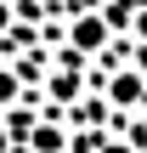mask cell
Wrapping results in <instances>:
<instances>
[{"mask_svg":"<svg viewBox=\"0 0 147 153\" xmlns=\"http://www.w3.org/2000/svg\"><path fill=\"white\" fill-rule=\"evenodd\" d=\"M102 40H108V23H102V17H79V23H74V45H79V51H96Z\"/></svg>","mask_w":147,"mask_h":153,"instance_id":"obj_1","label":"cell"},{"mask_svg":"<svg viewBox=\"0 0 147 153\" xmlns=\"http://www.w3.org/2000/svg\"><path fill=\"white\" fill-rule=\"evenodd\" d=\"M108 97H113V102H142V74H113Z\"/></svg>","mask_w":147,"mask_h":153,"instance_id":"obj_2","label":"cell"},{"mask_svg":"<svg viewBox=\"0 0 147 153\" xmlns=\"http://www.w3.org/2000/svg\"><path fill=\"white\" fill-rule=\"evenodd\" d=\"M34 148H40V153H57V148H62V136H57L51 125H40V131H34Z\"/></svg>","mask_w":147,"mask_h":153,"instance_id":"obj_3","label":"cell"},{"mask_svg":"<svg viewBox=\"0 0 147 153\" xmlns=\"http://www.w3.org/2000/svg\"><path fill=\"white\" fill-rule=\"evenodd\" d=\"M11 97H17V74H11V68H0V102H11Z\"/></svg>","mask_w":147,"mask_h":153,"instance_id":"obj_4","label":"cell"},{"mask_svg":"<svg viewBox=\"0 0 147 153\" xmlns=\"http://www.w3.org/2000/svg\"><path fill=\"white\" fill-rule=\"evenodd\" d=\"M0 28H6V0H0Z\"/></svg>","mask_w":147,"mask_h":153,"instance_id":"obj_5","label":"cell"},{"mask_svg":"<svg viewBox=\"0 0 147 153\" xmlns=\"http://www.w3.org/2000/svg\"><path fill=\"white\" fill-rule=\"evenodd\" d=\"M0 153H6V131H0Z\"/></svg>","mask_w":147,"mask_h":153,"instance_id":"obj_6","label":"cell"},{"mask_svg":"<svg viewBox=\"0 0 147 153\" xmlns=\"http://www.w3.org/2000/svg\"><path fill=\"white\" fill-rule=\"evenodd\" d=\"M142 40H147V17H142Z\"/></svg>","mask_w":147,"mask_h":153,"instance_id":"obj_7","label":"cell"}]
</instances>
